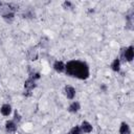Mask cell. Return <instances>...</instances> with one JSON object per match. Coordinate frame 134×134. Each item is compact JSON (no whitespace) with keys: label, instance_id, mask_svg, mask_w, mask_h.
Segmentation results:
<instances>
[{"label":"cell","instance_id":"6da1fadb","mask_svg":"<svg viewBox=\"0 0 134 134\" xmlns=\"http://www.w3.org/2000/svg\"><path fill=\"white\" fill-rule=\"evenodd\" d=\"M65 72L67 75L80 80H86L90 75V69L88 64L80 60H72L65 64Z\"/></svg>","mask_w":134,"mask_h":134},{"label":"cell","instance_id":"7a4b0ae2","mask_svg":"<svg viewBox=\"0 0 134 134\" xmlns=\"http://www.w3.org/2000/svg\"><path fill=\"white\" fill-rule=\"evenodd\" d=\"M122 58L127 62H132L134 59V48L133 46H129L122 50Z\"/></svg>","mask_w":134,"mask_h":134},{"label":"cell","instance_id":"3957f363","mask_svg":"<svg viewBox=\"0 0 134 134\" xmlns=\"http://www.w3.org/2000/svg\"><path fill=\"white\" fill-rule=\"evenodd\" d=\"M64 93L68 99H73L75 96V89L72 86H65L64 88Z\"/></svg>","mask_w":134,"mask_h":134},{"label":"cell","instance_id":"277c9868","mask_svg":"<svg viewBox=\"0 0 134 134\" xmlns=\"http://www.w3.org/2000/svg\"><path fill=\"white\" fill-rule=\"evenodd\" d=\"M5 130L8 133H15L17 131V124L14 120H7L5 122Z\"/></svg>","mask_w":134,"mask_h":134},{"label":"cell","instance_id":"5b68a950","mask_svg":"<svg viewBox=\"0 0 134 134\" xmlns=\"http://www.w3.org/2000/svg\"><path fill=\"white\" fill-rule=\"evenodd\" d=\"M0 112L3 116H8L12 113V106L9 104H3L0 108Z\"/></svg>","mask_w":134,"mask_h":134},{"label":"cell","instance_id":"8992f818","mask_svg":"<svg viewBox=\"0 0 134 134\" xmlns=\"http://www.w3.org/2000/svg\"><path fill=\"white\" fill-rule=\"evenodd\" d=\"M80 127H81L82 132H84V133H90V132H92V130H93L92 125H91L89 121H86V120L83 121Z\"/></svg>","mask_w":134,"mask_h":134},{"label":"cell","instance_id":"52a82bcc","mask_svg":"<svg viewBox=\"0 0 134 134\" xmlns=\"http://www.w3.org/2000/svg\"><path fill=\"white\" fill-rule=\"evenodd\" d=\"M80 109H81V105L79 102H72L68 107V111L70 113H76L80 111Z\"/></svg>","mask_w":134,"mask_h":134},{"label":"cell","instance_id":"ba28073f","mask_svg":"<svg viewBox=\"0 0 134 134\" xmlns=\"http://www.w3.org/2000/svg\"><path fill=\"white\" fill-rule=\"evenodd\" d=\"M53 69H54L57 72L61 73V72L65 71V64H64L62 61H55L54 64H53Z\"/></svg>","mask_w":134,"mask_h":134},{"label":"cell","instance_id":"9c48e42d","mask_svg":"<svg viewBox=\"0 0 134 134\" xmlns=\"http://www.w3.org/2000/svg\"><path fill=\"white\" fill-rule=\"evenodd\" d=\"M119 133L120 134H131V128L127 122H121L119 127Z\"/></svg>","mask_w":134,"mask_h":134},{"label":"cell","instance_id":"30bf717a","mask_svg":"<svg viewBox=\"0 0 134 134\" xmlns=\"http://www.w3.org/2000/svg\"><path fill=\"white\" fill-rule=\"evenodd\" d=\"M111 69L113 71H115V72H118L120 70V60L118 58L114 59L113 62L111 63Z\"/></svg>","mask_w":134,"mask_h":134},{"label":"cell","instance_id":"8fae6325","mask_svg":"<svg viewBox=\"0 0 134 134\" xmlns=\"http://www.w3.org/2000/svg\"><path fill=\"white\" fill-rule=\"evenodd\" d=\"M24 87H25V88H26L28 91H30V90H31V89L35 87V81H34L32 79H30V77H29V79H28V80L25 82Z\"/></svg>","mask_w":134,"mask_h":134},{"label":"cell","instance_id":"7c38bea8","mask_svg":"<svg viewBox=\"0 0 134 134\" xmlns=\"http://www.w3.org/2000/svg\"><path fill=\"white\" fill-rule=\"evenodd\" d=\"M82 130H81V127L80 126H74L71 130H70V133L69 134H82Z\"/></svg>","mask_w":134,"mask_h":134},{"label":"cell","instance_id":"4fadbf2b","mask_svg":"<svg viewBox=\"0 0 134 134\" xmlns=\"http://www.w3.org/2000/svg\"><path fill=\"white\" fill-rule=\"evenodd\" d=\"M3 19L6 20V21H8V22H10V21H13V19H14V14H13V13L5 14V15H3Z\"/></svg>","mask_w":134,"mask_h":134},{"label":"cell","instance_id":"5bb4252c","mask_svg":"<svg viewBox=\"0 0 134 134\" xmlns=\"http://www.w3.org/2000/svg\"><path fill=\"white\" fill-rule=\"evenodd\" d=\"M71 6H72V3H71L70 1H65V2L63 3V7H64L65 9H67V8H71Z\"/></svg>","mask_w":134,"mask_h":134},{"label":"cell","instance_id":"9a60e30c","mask_svg":"<svg viewBox=\"0 0 134 134\" xmlns=\"http://www.w3.org/2000/svg\"><path fill=\"white\" fill-rule=\"evenodd\" d=\"M14 116H15V117H14V121H15V122H16V121H20V119H21V117H20V115H19V113H18L17 111L15 112V114H14Z\"/></svg>","mask_w":134,"mask_h":134}]
</instances>
